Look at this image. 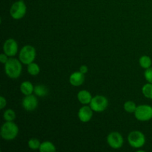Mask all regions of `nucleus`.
I'll return each instance as SVG.
<instances>
[{
    "label": "nucleus",
    "mask_w": 152,
    "mask_h": 152,
    "mask_svg": "<svg viewBox=\"0 0 152 152\" xmlns=\"http://www.w3.org/2000/svg\"><path fill=\"white\" fill-rule=\"evenodd\" d=\"M134 114L135 118L141 122L149 121L152 119V106L148 105H137Z\"/></svg>",
    "instance_id": "6"
},
{
    "label": "nucleus",
    "mask_w": 152,
    "mask_h": 152,
    "mask_svg": "<svg viewBox=\"0 0 152 152\" xmlns=\"http://www.w3.org/2000/svg\"><path fill=\"white\" fill-rule=\"evenodd\" d=\"M34 93L35 94L36 96H39V97H44V96H47L48 94V89L44 85H37L34 86Z\"/></svg>",
    "instance_id": "16"
},
{
    "label": "nucleus",
    "mask_w": 152,
    "mask_h": 152,
    "mask_svg": "<svg viewBox=\"0 0 152 152\" xmlns=\"http://www.w3.org/2000/svg\"><path fill=\"white\" fill-rule=\"evenodd\" d=\"M107 142L111 148L114 149H119L122 148L124 143L123 135L117 132H111L107 137Z\"/></svg>",
    "instance_id": "8"
},
{
    "label": "nucleus",
    "mask_w": 152,
    "mask_h": 152,
    "mask_svg": "<svg viewBox=\"0 0 152 152\" xmlns=\"http://www.w3.org/2000/svg\"><path fill=\"white\" fill-rule=\"evenodd\" d=\"M94 111L92 110L90 105H83L78 111V118L82 123H88L91 120Z\"/></svg>",
    "instance_id": "11"
},
{
    "label": "nucleus",
    "mask_w": 152,
    "mask_h": 152,
    "mask_svg": "<svg viewBox=\"0 0 152 152\" xmlns=\"http://www.w3.org/2000/svg\"><path fill=\"white\" fill-rule=\"evenodd\" d=\"M144 77L148 83H152V67H150V68L145 70Z\"/></svg>",
    "instance_id": "23"
},
{
    "label": "nucleus",
    "mask_w": 152,
    "mask_h": 152,
    "mask_svg": "<svg viewBox=\"0 0 152 152\" xmlns=\"http://www.w3.org/2000/svg\"><path fill=\"white\" fill-rule=\"evenodd\" d=\"M142 93L145 98L152 99V83H147L142 88Z\"/></svg>",
    "instance_id": "19"
},
{
    "label": "nucleus",
    "mask_w": 152,
    "mask_h": 152,
    "mask_svg": "<svg viewBox=\"0 0 152 152\" xmlns=\"http://www.w3.org/2000/svg\"><path fill=\"white\" fill-rule=\"evenodd\" d=\"M20 91L25 96L33 94L34 91V85L29 81L23 82L20 85Z\"/></svg>",
    "instance_id": "14"
},
{
    "label": "nucleus",
    "mask_w": 152,
    "mask_h": 152,
    "mask_svg": "<svg viewBox=\"0 0 152 152\" xmlns=\"http://www.w3.org/2000/svg\"><path fill=\"white\" fill-rule=\"evenodd\" d=\"M19 46L18 43L14 39H7L3 44V52L9 57H13L18 53Z\"/></svg>",
    "instance_id": "9"
},
{
    "label": "nucleus",
    "mask_w": 152,
    "mask_h": 152,
    "mask_svg": "<svg viewBox=\"0 0 152 152\" xmlns=\"http://www.w3.org/2000/svg\"><path fill=\"white\" fill-rule=\"evenodd\" d=\"M39 151L40 152H55L56 151L54 144L50 141H44L41 143Z\"/></svg>",
    "instance_id": "15"
},
{
    "label": "nucleus",
    "mask_w": 152,
    "mask_h": 152,
    "mask_svg": "<svg viewBox=\"0 0 152 152\" xmlns=\"http://www.w3.org/2000/svg\"><path fill=\"white\" fill-rule=\"evenodd\" d=\"M9 59V56H7V54H5L4 53H1L0 54V62L2 64H5L6 62H7V60Z\"/></svg>",
    "instance_id": "24"
},
{
    "label": "nucleus",
    "mask_w": 152,
    "mask_h": 152,
    "mask_svg": "<svg viewBox=\"0 0 152 152\" xmlns=\"http://www.w3.org/2000/svg\"><path fill=\"white\" fill-rule=\"evenodd\" d=\"M27 71L28 73L31 76H37L40 73V67L38 64L36 62H32V63L29 64L27 65Z\"/></svg>",
    "instance_id": "18"
},
{
    "label": "nucleus",
    "mask_w": 152,
    "mask_h": 152,
    "mask_svg": "<svg viewBox=\"0 0 152 152\" xmlns=\"http://www.w3.org/2000/svg\"><path fill=\"white\" fill-rule=\"evenodd\" d=\"M3 118L4 121H13L16 119V113L10 108L5 110L3 114Z\"/></svg>",
    "instance_id": "21"
},
{
    "label": "nucleus",
    "mask_w": 152,
    "mask_h": 152,
    "mask_svg": "<svg viewBox=\"0 0 152 152\" xmlns=\"http://www.w3.org/2000/svg\"><path fill=\"white\" fill-rule=\"evenodd\" d=\"M42 142H40L39 140L37 138H31L28 140V145L31 149L32 150H39V149L40 145Z\"/></svg>",
    "instance_id": "22"
},
{
    "label": "nucleus",
    "mask_w": 152,
    "mask_h": 152,
    "mask_svg": "<svg viewBox=\"0 0 152 152\" xmlns=\"http://www.w3.org/2000/svg\"><path fill=\"white\" fill-rule=\"evenodd\" d=\"M89 105L94 112H103L108 107V100L105 96L102 95H96L93 96Z\"/></svg>",
    "instance_id": "7"
},
{
    "label": "nucleus",
    "mask_w": 152,
    "mask_h": 152,
    "mask_svg": "<svg viewBox=\"0 0 152 152\" xmlns=\"http://www.w3.org/2000/svg\"><path fill=\"white\" fill-rule=\"evenodd\" d=\"M85 81V74L79 71H75L70 75L69 83L71 86L74 87H78L82 86Z\"/></svg>",
    "instance_id": "12"
},
{
    "label": "nucleus",
    "mask_w": 152,
    "mask_h": 152,
    "mask_svg": "<svg viewBox=\"0 0 152 152\" xmlns=\"http://www.w3.org/2000/svg\"><path fill=\"white\" fill-rule=\"evenodd\" d=\"M27 7L24 0H18L11 5L10 9V15L13 19H21L25 16Z\"/></svg>",
    "instance_id": "5"
},
{
    "label": "nucleus",
    "mask_w": 152,
    "mask_h": 152,
    "mask_svg": "<svg viewBox=\"0 0 152 152\" xmlns=\"http://www.w3.org/2000/svg\"><path fill=\"white\" fill-rule=\"evenodd\" d=\"M37 56L36 48L32 45H27L22 48L19 53V59L24 65H29L34 62Z\"/></svg>",
    "instance_id": "3"
},
{
    "label": "nucleus",
    "mask_w": 152,
    "mask_h": 152,
    "mask_svg": "<svg viewBox=\"0 0 152 152\" xmlns=\"http://www.w3.org/2000/svg\"><path fill=\"white\" fill-rule=\"evenodd\" d=\"M139 64L141 68H142L145 70L150 68V67H151L152 65V60L151 57L147 56V55H143V56H140L139 59Z\"/></svg>",
    "instance_id": "17"
},
{
    "label": "nucleus",
    "mask_w": 152,
    "mask_h": 152,
    "mask_svg": "<svg viewBox=\"0 0 152 152\" xmlns=\"http://www.w3.org/2000/svg\"><path fill=\"white\" fill-rule=\"evenodd\" d=\"M128 142L132 148L139 149L145 144V137L140 131H133L128 135Z\"/></svg>",
    "instance_id": "4"
},
{
    "label": "nucleus",
    "mask_w": 152,
    "mask_h": 152,
    "mask_svg": "<svg viewBox=\"0 0 152 152\" xmlns=\"http://www.w3.org/2000/svg\"><path fill=\"white\" fill-rule=\"evenodd\" d=\"M22 105L24 109L27 111H34L38 106V99L36 95H27L22 101Z\"/></svg>",
    "instance_id": "10"
},
{
    "label": "nucleus",
    "mask_w": 152,
    "mask_h": 152,
    "mask_svg": "<svg viewBox=\"0 0 152 152\" xmlns=\"http://www.w3.org/2000/svg\"><path fill=\"white\" fill-rule=\"evenodd\" d=\"M80 71L81 73H83V74H86L88 72V68L87 65H81L80 68Z\"/></svg>",
    "instance_id": "26"
},
{
    "label": "nucleus",
    "mask_w": 152,
    "mask_h": 152,
    "mask_svg": "<svg viewBox=\"0 0 152 152\" xmlns=\"http://www.w3.org/2000/svg\"><path fill=\"white\" fill-rule=\"evenodd\" d=\"M4 72L9 78H19L22 72V63L19 59L10 57L4 64Z\"/></svg>",
    "instance_id": "1"
},
{
    "label": "nucleus",
    "mask_w": 152,
    "mask_h": 152,
    "mask_svg": "<svg viewBox=\"0 0 152 152\" xmlns=\"http://www.w3.org/2000/svg\"><path fill=\"white\" fill-rule=\"evenodd\" d=\"M137 105L133 101L129 100L127 102H126L123 105V108H124L125 111L127 113H130V114H132V113H134L135 111L137 109Z\"/></svg>",
    "instance_id": "20"
},
{
    "label": "nucleus",
    "mask_w": 152,
    "mask_h": 152,
    "mask_svg": "<svg viewBox=\"0 0 152 152\" xmlns=\"http://www.w3.org/2000/svg\"><path fill=\"white\" fill-rule=\"evenodd\" d=\"M19 134V127L13 121H5L0 130V135L4 140L11 141L16 139Z\"/></svg>",
    "instance_id": "2"
},
{
    "label": "nucleus",
    "mask_w": 152,
    "mask_h": 152,
    "mask_svg": "<svg viewBox=\"0 0 152 152\" xmlns=\"http://www.w3.org/2000/svg\"><path fill=\"white\" fill-rule=\"evenodd\" d=\"M93 96L87 90H81L77 94V99L83 105H89Z\"/></svg>",
    "instance_id": "13"
},
{
    "label": "nucleus",
    "mask_w": 152,
    "mask_h": 152,
    "mask_svg": "<svg viewBox=\"0 0 152 152\" xmlns=\"http://www.w3.org/2000/svg\"><path fill=\"white\" fill-rule=\"evenodd\" d=\"M6 105H7V100L3 96H0V108L1 109H4L5 108Z\"/></svg>",
    "instance_id": "25"
}]
</instances>
